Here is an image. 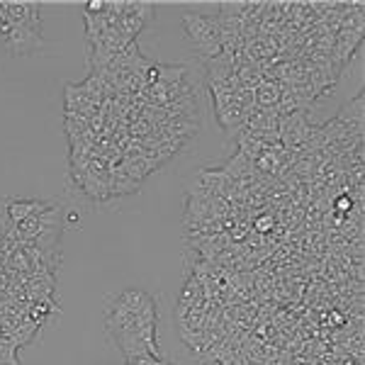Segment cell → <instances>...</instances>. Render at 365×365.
Wrapping results in <instances>:
<instances>
[{
	"label": "cell",
	"instance_id": "1",
	"mask_svg": "<svg viewBox=\"0 0 365 365\" xmlns=\"http://www.w3.org/2000/svg\"><path fill=\"white\" fill-rule=\"evenodd\" d=\"M182 25V32H185L187 42L192 44L195 54L200 58H212L222 51V34H220V27H217V20L215 17H207V15H200V13H185L180 20Z\"/></svg>",
	"mask_w": 365,
	"mask_h": 365
},
{
	"label": "cell",
	"instance_id": "2",
	"mask_svg": "<svg viewBox=\"0 0 365 365\" xmlns=\"http://www.w3.org/2000/svg\"><path fill=\"white\" fill-rule=\"evenodd\" d=\"M158 324H137L125 334H117L113 341L117 349L125 353V358H139V356H158Z\"/></svg>",
	"mask_w": 365,
	"mask_h": 365
},
{
	"label": "cell",
	"instance_id": "3",
	"mask_svg": "<svg viewBox=\"0 0 365 365\" xmlns=\"http://www.w3.org/2000/svg\"><path fill=\"white\" fill-rule=\"evenodd\" d=\"M154 15H156L154 3H146V0H125V10H122V17H120V29L132 42H137L141 29L146 25H151Z\"/></svg>",
	"mask_w": 365,
	"mask_h": 365
},
{
	"label": "cell",
	"instance_id": "4",
	"mask_svg": "<svg viewBox=\"0 0 365 365\" xmlns=\"http://www.w3.org/2000/svg\"><path fill=\"white\" fill-rule=\"evenodd\" d=\"M42 3L37 0H5V20L17 27H29L42 32Z\"/></svg>",
	"mask_w": 365,
	"mask_h": 365
},
{
	"label": "cell",
	"instance_id": "5",
	"mask_svg": "<svg viewBox=\"0 0 365 365\" xmlns=\"http://www.w3.org/2000/svg\"><path fill=\"white\" fill-rule=\"evenodd\" d=\"M3 46L13 56H29V54L42 51L44 37H42V32H37V29L10 25V32H8V37H5Z\"/></svg>",
	"mask_w": 365,
	"mask_h": 365
},
{
	"label": "cell",
	"instance_id": "6",
	"mask_svg": "<svg viewBox=\"0 0 365 365\" xmlns=\"http://www.w3.org/2000/svg\"><path fill=\"white\" fill-rule=\"evenodd\" d=\"M207 307V297H205V287L192 278L185 280V285L180 287L178 297H175V322L185 319L190 312L195 309H205Z\"/></svg>",
	"mask_w": 365,
	"mask_h": 365
},
{
	"label": "cell",
	"instance_id": "7",
	"mask_svg": "<svg viewBox=\"0 0 365 365\" xmlns=\"http://www.w3.org/2000/svg\"><path fill=\"white\" fill-rule=\"evenodd\" d=\"M361 42H363V34L361 32L339 29V32L334 34V44H331V51H329V56H331L334 66H336L341 73H344V68L353 61V54H356V49H358V44H361Z\"/></svg>",
	"mask_w": 365,
	"mask_h": 365
},
{
	"label": "cell",
	"instance_id": "8",
	"mask_svg": "<svg viewBox=\"0 0 365 365\" xmlns=\"http://www.w3.org/2000/svg\"><path fill=\"white\" fill-rule=\"evenodd\" d=\"M363 103H365L363 93H358V96L353 100H349V103H346L344 108L339 110V115H336V120H341L346 127L351 129L353 137H363V129H365V115H363L365 108H363Z\"/></svg>",
	"mask_w": 365,
	"mask_h": 365
},
{
	"label": "cell",
	"instance_id": "9",
	"mask_svg": "<svg viewBox=\"0 0 365 365\" xmlns=\"http://www.w3.org/2000/svg\"><path fill=\"white\" fill-rule=\"evenodd\" d=\"M51 205L54 202H44V200H5V207H8V215L15 225H22L34 215H42Z\"/></svg>",
	"mask_w": 365,
	"mask_h": 365
},
{
	"label": "cell",
	"instance_id": "10",
	"mask_svg": "<svg viewBox=\"0 0 365 365\" xmlns=\"http://www.w3.org/2000/svg\"><path fill=\"white\" fill-rule=\"evenodd\" d=\"M222 170L229 175L232 180H246V178H256V170H253V161L246 154L237 151L229 161L222 166Z\"/></svg>",
	"mask_w": 365,
	"mask_h": 365
},
{
	"label": "cell",
	"instance_id": "11",
	"mask_svg": "<svg viewBox=\"0 0 365 365\" xmlns=\"http://www.w3.org/2000/svg\"><path fill=\"white\" fill-rule=\"evenodd\" d=\"M215 117H217V122H220V127L225 129V132H239V129L246 127V117H249V115L241 110L239 103H234V105H229V108H225V110H217Z\"/></svg>",
	"mask_w": 365,
	"mask_h": 365
},
{
	"label": "cell",
	"instance_id": "12",
	"mask_svg": "<svg viewBox=\"0 0 365 365\" xmlns=\"http://www.w3.org/2000/svg\"><path fill=\"white\" fill-rule=\"evenodd\" d=\"M278 100H280V88L278 83H273V81H263V83L256 88V108L273 110V108H278Z\"/></svg>",
	"mask_w": 365,
	"mask_h": 365
},
{
	"label": "cell",
	"instance_id": "13",
	"mask_svg": "<svg viewBox=\"0 0 365 365\" xmlns=\"http://www.w3.org/2000/svg\"><path fill=\"white\" fill-rule=\"evenodd\" d=\"M17 351L20 346L13 336H0V365H20Z\"/></svg>",
	"mask_w": 365,
	"mask_h": 365
},
{
	"label": "cell",
	"instance_id": "14",
	"mask_svg": "<svg viewBox=\"0 0 365 365\" xmlns=\"http://www.w3.org/2000/svg\"><path fill=\"white\" fill-rule=\"evenodd\" d=\"M273 227H275V220H273V215H268V212H263V215L253 217V225H251V229H253V232H256V234H268Z\"/></svg>",
	"mask_w": 365,
	"mask_h": 365
},
{
	"label": "cell",
	"instance_id": "15",
	"mask_svg": "<svg viewBox=\"0 0 365 365\" xmlns=\"http://www.w3.org/2000/svg\"><path fill=\"white\" fill-rule=\"evenodd\" d=\"M166 361H163L161 356H139V358H129L127 365H163Z\"/></svg>",
	"mask_w": 365,
	"mask_h": 365
},
{
	"label": "cell",
	"instance_id": "16",
	"mask_svg": "<svg viewBox=\"0 0 365 365\" xmlns=\"http://www.w3.org/2000/svg\"><path fill=\"white\" fill-rule=\"evenodd\" d=\"M336 365H363V361H358V358H353V356H349V353H346V356L339 358Z\"/></svg>",
	"mask_w": 365,
	"mask_h": 365
},
{
	"label": "cell",
	"instance_id": "17",
	"mask_svg": "<svg viewBox=\"0 0 365 365\" xmlns=\"http://www.w3.org/2000/svg\"><path fill=\"white\" fill-rule=\"evenodd\" d=\"M163 365H170V363H168V361H166V363H163Z\"/></svg>",
	"mask_w": 365,
	"mask_h": 365
}]
</instances>
